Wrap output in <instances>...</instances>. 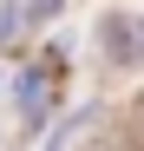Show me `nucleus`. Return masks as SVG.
Segmentation results:
<instances>
[{
    "mask_svg": "<svg viewBox=\"0 0 144 151\" xmlns=\"http://www.w3.org/2000/svg\"><path fill=\"white\" fill-rule=\"evenodd\" d=\"M46 13H59V0H33V20H46Z\"/></svg>",
    "mask_w": 144,
    "mask_h": 151,
    "instance_id": "obj_1",
    "label": "nucleus"
},
{
    "mask_svg": "<svg viewBox=\"0 0 144 151\" xmlns=\"http://www.w3.org/2000/svg\"><path fill=\"white\" fill-rule=\"evenodd\" d=\"M138 59H144V20H138Z\"/></svg>",
    "mask_w": 144,
    "mask_h": 151,
    "instance_id": "obj_2",
    "label": "nucleus"
}]
</instances>
